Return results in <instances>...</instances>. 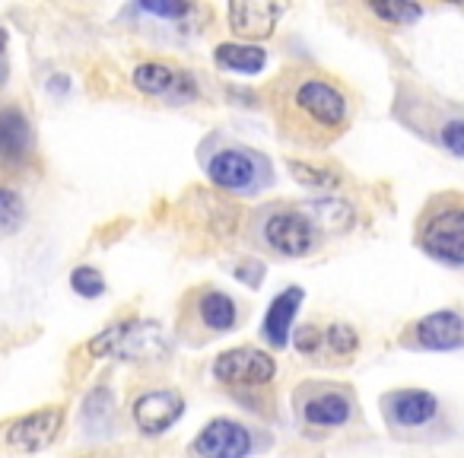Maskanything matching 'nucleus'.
<instances>
[{"label": "nucleus", "mask_w": 464, "mask_h": 458, "mask_svg": "<svg viewBox=\"0 0 464 458\" xmlns=\"http://www.w3.org/2000/svg\"><path fill=\"white\" fill-rule=\"evenodd\" d=\"M96 360H118V363H162L172 354L169 335L160 322L150 318H118L109 328H102L86 344Z\"/></svg>", "instance_id": "obj_1"}, {"label": "nucleus", "mask_w": 464, "mask_h": 458, "mask_svg": "<svg viewBox=\"0 0 464 458\" xmlns=\"http://www.w3.org/2000/svg\"><path fill=\"white\" fill-rule=\"evenodd\" d=\"M417 246L432 261L464 268V204L432 207L417 226Z\"/></svg>", "instance_id": "obj_2"}, {"label": "nucleus", "mask_w": 464, "mask_h": 458, "mask_svg": "<svg viewBox=\"0 0 464 458\" xmlns=\"http://www.w3.org/2000/svg\"><path fill=\"white\" fill-rule=\"evenodd\" d=\"M293 109L322 131H341L350 118V99L337 83L324 77H305L293 90Z\"/></svg>", "instance_id": "obj_3"}, {"label": "nucleus", "mask_w": 464, "mask_h": 458, "mask_svg": "<svg viewBox=\"0 0 464 458\" xmlns=\"http://www.w3.org/2000/svg\"><path fill=\"white\" fill-rule=\"evenodd\" d=\"M315 223L303 207H280V210L267 213L261 223V239L267 248L284 258H303L315 248Z\"/></svg>", "instance_id": "obj_4"}, {"label": "nucleus", "mask_w": 464, "mask_h": 458, "mask_svg": "<svg viewBox=\"0 0 464 458\" xmlns=\"http://www.w3.org/2000/svg\"><path fill=\"white\" fill-rule=\"evenodd\" d=\"M277 375V360L267 350L242 344L213 360V379L229 388H265Z\"/></svg>", "instance_id": "obj_5"}, {"label": "nucleus", "mask_w": 464, "mask_h": 458, "mask_svg": "<svg viewBox=\"0 0 464 458\" xmlns=\"http://www.w3.org/2000/svg\"><path fill=\"white\" fill-rule=\"evenodd\" d=\"M130 83H134L137 93L143 96L162 99L169 105H188L200 96L198 80L188 71L172 64H162V61H143L130 71Z\"/></svg>", "instance_id": "obj_6"}, {"label": "nucleus", "mask_w": 464, "mask_h": 458, "mask_svg": "<svg viewBox=\"0 0 464 458\" xmlns=\"http://www.w3.org/2000/svg\"><path fill=\"white\" fill-rule=\"evenodd\" d=\"M207 179L223 191L246 194L255 191L261 181H267V162L261 156L248 153L239 147H226L207 160Z\"/></svg>", "instance_id": "obj_7"}, {"label": "nucleus", "mask_w": 464, "mask_h": 458, "mask_svg": "<svg viewBox=\"0 0 464 458\" xmlns=\"http://www.w3.org/2000/svg\"><path fill=\"white\" fill-rule=\"evenodd\" d=\"M185 414V395L175 388H150L130 401V420L143 436H162Z\"/></svg>", "instance_id": "obj_8"}, {"label": "nucleus", "mask_w": 464, "mask_h": 458, "mask_svg": "<svg viewBox=\"0 0 464 458\" xmlns=\"http://www.w3.org/2000/svg\"><path fill=\"white\" fill-rule=\"evenodd\" d=\"M61 426H64V407L61 404H48L39 407L33 414H23L4 433V443L16 452H26V455H35V452L48 449V445L58 439Z\"/></svg>", "instance_id": "obj_9"}, {"label": "nucleus", "mask_w": 464, "mask_h": 458, "mask_svg": "<svg viewBox=\"0 0 464 458\" xmlns=\"http://www.w3.org/2000/svg\"><path fill=\"white\" fill-rule=\"evenodd\" d=\"M191 452L198 458H248L252 433L232 417H217L194 436Z\"/></svg>", "instance_id": "obj_10"}, {"label": "nucleus", "mask_w": 464, "mask_h": 458, "mask_svg": "<svg viewBox=\"0 0 464 458\" xmlns=\"http://www.w3.org/2000/svg\"><path fill=\"white\" fill-rule=\"evenodd\" d=\"M411 344L432 354L464 347V316L455 309H436L411 325Z\"/></svg>", "instance_id": "obj_11"}, {"label": "nucleus", "mask_w": 464, "mask_h": 458, "mask_svg": "<svg viewBox=\"0 0 464 458\" xmlns=\"http://www.w3.org/2000/svg\"><path fill=\"white\" fill-rule=\"evenodd\" d=\"M385 417L388 424L401 430H417L439 417V398L426 388H394L385 395Z\"/></svg>", "instance_id": "obj_12"}, {"label": "nucleus", "mask_w": 464, "mask_h": 458, "mask_svg": "<svg viewBox=\"0 0 464 458\" xmlns=\"http://www.w3.org/2000/svg\"><path fill=\"white\" fill-rule=\"evenodd\" d=\"M284 16V7L280 4H258V0H242V4H229L226 7V20H229V29L236 33V39L255 42L274 35V26Z\"/></svg>", "instance_id": "obj_13"}, {"label": "nucleus", "mask_w": 464, "mask_h": 458, "mask_svg": "<svg viewBox=\"0 0 464 458\" xmlns=\"http://www.w3.org/2000/svg\"><path fill=\"white\" fill-rule=\"evenodd\" d=\"M33 122L16 105H0V166H20L33 156Z\"/></svg>", "instance_id": "obj_14"}, {"label": "nucleus", "mask_w": 464, "mask_h": 458, "mask_svg": "<svg viewBox=\"0 0 464 458\" xmlns=\"http://www.w3.org/2000/svg\"><path fill=\"white\" fill-rule=\"evenodd\" d=\"M303 303H305L303 287H286V290H280L277 297L271 299V306H267V312H265V322H261V337L267 341V347L284 350L286 344H290L293 322H296Z\"/></svg>", "instance_id": "obj_15"}, {"label": "nucleus", "mask_w": 464, "mask_h": 458, "mask_svg": "<svg viewBox=\"0 0 464 458\" xmlns=\"http://www.w3.org/2000/svg\"><path fill=\"white\" fill-rule=\"evenodd\" d=\"M303 420L309 426H322V430H334L353 420V398L343 388H322V392L309 395L299 407Z\"/></svg>", "instance_id": "obj_16"}, {"label": "nucleus", "mask_w": 464, "mask_h": 458, "mask_svg": "<svg viewBox=\"0 0 464 458\" xmlns=\"http://www.w3.org/2000/svg\"><path fill=\"white\" fill-rule=\"evenodd\" d=\"M213 64L226 73L255 77L267 67V52L261 45H248V42H223L213 48Z\"/></svg>", "instance_id": "obj_17"}, {"label": "nucleus", "mask_w": 464, "mask_h": 458, "mask_svg": "<svg viewBox=\"0 0 464 458\" xmlns=\"http://www.w3.org/2000/svg\"><path fill=\"white\" fill-rule=\"evenodd\" d=\"M198 318L207 331L213 335H223V331H232L236 322H239V306L229 293L223 290H204L198 297Z\"/></svg>", "instance_id": "obj_18"}, {"label": "nucleus", "mask_w": 464, "mask_h": 458, "mask_svg": "<svg viewBox=\"0 0 464 458\" xmlns=\"http://www.w3.org/2000/svg\"><path fill=\"white\" fill-rule=\"evenodd\" d=\"M309 219L315 223V229H331V233H343L353 226V204L341 198H322V200H309L305 207Z\"/></svg>", "instance_id": "obj_19"}, {"label": "nucleus", "mask_w": 464, "mask_h": 458, "mask_svg": "<svg viewBox=\"0 0 464 458\" xmlns=\"http://www.w3.org/2000/svg\"><path fill=\"white\" fill-rule=\"evenodd\" d=\"M111 417H115V398H111V392L105 385L92 388V392L86 395V401H83V411H80L83 426L92 433V436H96V433L109 430Z\"/></svg>", "instance_id": "obj_20"}, {"label": "nucleus", "mask_w": 464, "mask_h": 458, "mask_svg": "<svg viewBox=\"0 0 464 458\" xmlns=\"http://www.w3.org/2000/svg\"><path fill=\"white\" fill-rule=\"evenodd\" d=\"M286 166H290L293 179L299 185H309L315 191H334V188H341V175L328 166H315V162H299V160H286Z\"/></svg>", "instance_id": "obj_21"}, {"label": "nucleus", "mask_w": 464, "mask_h": 458, "mask_svg": "<svg viewBox=\"0 0 464 458\" xmlns=\"http://www.w3.org/2000/svg\"><path fill=\"white\" fill-rule=\"evenodd\" d=\"M26 223V200L20 191L10 185H0V236L20 233V226Z\"/></svg>", "instance_id": "obj_22"}, {"label": "nucleus", "mask_w": 464, "mask_h": 458, "mask_svg": "<svg viewBox=\"0 0 464 458\" xmlns=\"http://www.w3.org/2000/svg\"><path fill=\"white\" fill-rule=\"evenodd\" d=\"M369 14L379 16L388 26H411L423 16V7L417 4H401V0H392V4H369Z\"/></svg>", "instance_id": "obj_23"}, {"label": "nucleus", "mask_w": 464, "mask_h": 458, "mask_svg": "<svg viewBox=\"0 0 464 458\" xmlns=\"http://www.w3.org/2000/svg\"><path fill=\"white\" fill-rule=\"evenodd\" d=\"M324 347H328L334 356H350V354L360 350V335H356L353 325L334 322V325L324 328Z\"/></svg>", "instance_id": "obj_24"}, {"label": "nucleus", "mask_w": 464, "mask_h": 458, "mask_svg": "<svg viewBox=\"0 0 464 458\" xmlns=\"http://www.w3.org/2000/svg\"><path fill=\"white\" fill-rule=\"evenodd\" d=\"M71 287H73V293H77V297L96 299V297H102V293H105V278H102V271H96V268L80 265V268H73V271H71Z\"/></svg>", "instance_id": "obj_25"}, {"label": "nucleus", "mask_w": 464, "mask_h": 458, "mask_svg": "<svg viewBox=\"0 0 464 458\" xmlns=\"http://www.w3.org/2000/svg\"><path fill=\"white\" fill-rule=\"evenodd\" d=\"M140 10L150 16H162V20H175V23L185 20V16H191V14H198L194 4H162V0H143Z\"/></svg>", "instance_id": "obj_26"}, {"label": "nucleus", "mask_w": 464, "mask_h": 458, "mask_svg": "<svg viewBox=\"0 0 464 458\" xmlns=\"http://www.w3.org/2000/svg\"><path fill=\"white\" fill-rule=\"evenodd\" d=\"M439 141H442V147L449 150L451 156H461L464 160V118L445 122L442 131H439Z\"/></svg>", "instance_id": "obj_27"}, {"label": "nucleus", "mask_w": 464, "mask_h": 458, "mask_svg": "<svg viewBox=\"0 0 464 458\" xmlns=\"http://www.w3.org/2000/svg\"><path fill=\"white\" fill-rule=\"evenodd\" d=\"M293 347L305 356L318 354V350L324 347V331L315 328V325H303V328H296V335H293Z\"/></svg>", "instance_id": "obj_28"}, {"label": "nucleus", "mask_w": 464, "mask_h": 458, "mask_svg": "<svg viewBox=\"0 0 464 458\" xmlns=\"http://www.w3.org/2000/svg\"><path fill=\"white\" fill-rule=\"evenodd\" d=\"M232 278L239 280V284H246V287H261V280H265V265L248 258V261H242V265H236Z\"/></svg>", "instance_id": "obj_29"}, {"label": "nucleus", "mask_w": 464, "mask_h": 458, "mask_svg": "<svg viewBox=\"0 0 464 458\" xmlns=\"http://www.w3.org/2000/svg\"><path fill=\"white\" fill-rule=\"evenodd\" d=\"M48 90H54V93H64V90H67V77H64V73H58V77H54L52 83H48Z\"/></svg>", "instance_id": "obj_30"}, {"label": "nucleus", "mask_w": 464, "mask_h": 458, "mask_svg": "<svg viewBox=\"0 0 464 458\" xmlns=\"http://www.w3.org/2000/svg\"><path fill=\"white\" fill-rule=\"evenodd\" d=\"M7 42H10V35H7V29L0 26V58H4V52H7Z\"/></svg>", "instance_id": "obj_31"}, {"label": "nucleus", "mask_w": 464, "mask_h": 458, "mask_svg": "<svg viewBox=\"0 0 464 458\" xmlns=\"http://www.w3.org/2000/svg\"><path fill=\"white\" fill-rule=\"evenodd\" d=\"M4 80H7V64L0 61V83H4Z\"/></svg>", "instance_id": "obj_32"}]
</instances>
